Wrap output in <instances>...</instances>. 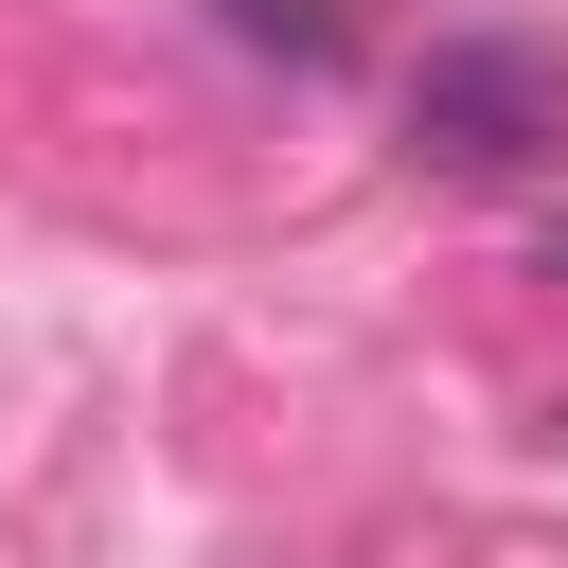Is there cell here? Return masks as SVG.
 I'll use <instances>...</instances> for the list:
<instances>
[{"label": "cell", "instance_id": "6da1fadb", "mask_svg": "<svg viewBox=\"0 0 568 568\" xmlns=\"http://www.w3.org/2000/svg\"><path fill=\"white\" fill-rule=\"evenodd\" d=\"M550 142H568V71H550L532 36H444V53L408 71V160L515 178V160H550Z\"/></svg>", "mask_w": 568, "mask_h": 568}, {"label": "cell", "instance_id": "7a4b0ae2", "mask_svg": "<svg viewBox=\"0 0 568 568\" xmlns=\"http://www.w3.org/2000/svg\"><path fill=\"white\" fill-rule=\"evenodd\" d=\"M248 53H284V71H337V0H213Z\"/></svg>", "mask_w": 568, "mask_h": 568}, {"label": "cell", "instance_id": "3957f363", "mask_svg": "<svg viewBox=\"0 0 568 568\" xmlns=\"http://www.w3.org/2000/svg\"><path fill=\"white\" fill-rule=\"evenodd\" d=\"M532 266H550V284H568V213H550V231H532Z\"/></svg>", "mask_w": 568, "mask_h": 568}]
</instances>
